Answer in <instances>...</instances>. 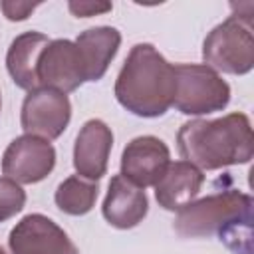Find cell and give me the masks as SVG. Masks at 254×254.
Returning <instances> with one entry per match:
<instances>
[{
    "instance_id": "6da1fadb",
    "label": "cell",
    "mask_w": 254,
    "mask_h": 254,
    "mask_svg": "<svg viewBox=\"0 0 254 254\" xmlns=\"http://www.w3.org/2000/svg\"><path fill=\"white\" fill-rule=\"evenodd\" d=\"M183 161L200 171H218L230 165H246L254 155L252 123L246 113L234 111L218 119H190L177 133Z\"/></svg>"
},
{
    "instance_id": "7a4b0ae2",
    "label": "cell",
    "mask_w": 254,
    "mask_h": 254,
    "mask_svg": "<svg viewBox=\"0 0 254 254\" xmlns=\"http://www.w3.org/2000/svg\"><path fill=\"white\" fill-rule=\"evenodd\" d=\"M175 91V65L153 44H135L115 79L113 93L119 105L137 117L155 119L173 107Z\"/></svg>"
},
{
    "instance_id": "3957f363",
    "label": "cell",
    "mask_w": 254,
    "mask_h": 254,
    "mask_svg": "<svg viewBox=\"0 0 254 254\" xmlns=\"http://www.w3.org/2000/svg\"><path fill=\"white\" fill-rule=\"evenodd\" d=\"M183 238L218 236L234 254H240L238 238L250 242L252 196L238 189L212 192L181 208L173 222Z\"/></svg>"
},
{
    "instance_id": "277c9868",
    "label": "cell",
    "mask_w": 254,
    "mask_h": 254,
    "mask_svg": "<svg viewBox=\"0 0 254 254\" xmlns=\"http://www.w3.org/2000/svg\"><path fill=\"white\" fill-rule=\"evenodd\" d=\"M202 60L214 71L244 75L254 67L252 12L230 14L214 26L202 42Z\"/></svg>"
},
{
    "instance_id": "5b68a950",
    "label": "cell",
    "mask_w": 254,
    "mask_h": 254,
    "mask_svg": "<svg viewBox=\"0 0 254 254\" xmlns=\"http://www.w3.org/2000/svg\"><path fill=\"white\" fill-rule=\"evenodd\" d=\"M177 91L173 107L183 115L202 117L222 111L230 103V85L206 64H177Z\"/></svg>"
},
{
    "instance_id": "8992f818",
    "label": "cell",
    "mask_w": 254,
    "mask_h": 254,
    "mask_svg": "<svg viewBox=\"0 0 254 254\" xmlns=\"http://www.w3.org/2000/svg\"><path fill=\"white\" fill-rule=\"evenodd\" d=\"M71 121V103L67 93L54 87H36L22 101L20 125L28 135L48 141L62 137Z\"/></svg>"
},
{
    "instance_id": "52a82bcc",
    "label": "cell",
    "mask_w": 254,
    "mask_h": 254,
    "mask_svg": "<svg viewBox=\"0 0 254 254\" xmlns=\"http://www.w3.org/2000/svg\"><path fill=\"white\" fill-rule=\"evenodd\" d=\"M56 167V149L48 139L36 135H20L10 141L2 155L4 177L18 185H36L44 181Z\"/></svg>"
},
{
    "instance_id": "ba28073f",
    "label": "cell",
    "mask_w": 254,
    "mask_h": 254,
    "mask_svg": "<svg viewBox=\"0 0 254 254\" xmlns=\"http://www.w3.org/2000/svg\"><path fill=\"white\" fill-rule=\"evenodd\" d=\"M10 254H79L67 232L50 216L26 214L8 234Z\"/></svg>"
},
{
    "instance_id": "9c48e42d",
    "label": "cell",
    "mask_w": 254,
    "mask_h": 254,
    "mask_svg": "<svg viewBox=\"0 0 254 254\" xmlns=\"http://www.w3.org/2000/svg\"><path fill=\"white\" fill-rule=\"evenodd\" d=\"M85 81L87 71L77 44L65 38L50 40L38 60L40 87H54L58 91L71 93Z\"/></svg>"
},
{
    "instance_id": "30bf717a",
    "label": "cell",
    "mask_w": 254,
    "mask_h": 254,
    "mask_svg": "<svg viewBox=\"0 0 254 254\" xmlns=\"http://www.w3.org/2000/svg\"><path fill=\"white\" fill-rule=\"evenodd\" d=\"M171 163L167 143L155 135H141L131 139L121 153V177L139 189L155 187Z\"/></svg>"
},
{
    "instance_id": "8fae6325",
    "label": "cell",
    "mask_w": 254,
    "mask_h": 254,
    "mask_svg": "<svg viewBox=\"0 0 254 254\" xmlns=\"http://www.w3.org/2000/svg\"><path fill=\"white\" fill-rule=\"evenodd\" d=\"M113 131L101 119H87L73 143V169L79 177L97 183L109 165Z\"/></svg>"
},
{
    "instance_id": "7c38bea8",
    "label": "cell",
    "mask_w": 254,
    "mask_h": 254,
    "mask_svg": "<svg viewBox=\"0 0 254 254\" xmlns=\"http://www.w3.org/2000/svg\"><path fill=\"white\" fill-rule=\"evenodd\" d=\"M101 212L113 228L129 230L145 220L149 212V198L143 189L135 187L125 177L115 175L109 181Z\"/></svg>"
},
{
    "instance_id": "4fadbf2b",
    "label": "cell",
    "mask_w": 254,
    "mask_h": 254,
    "mask_svg": "<svg viewBox=\"0 0 254 254\" xmlns=\"http://www.w3.org/2000/svg\"><path fill=\"white\" fill-rule=\"evenodd\" d=\"M204 185V173L189 161H171L163 177L155 185V198L159 206L179 212L192 202Z\"/></svg>"
},
{
    "instance_id": "5bb4252c",
    "label": "cell",
    "mask_w": 254,
    "mask_h": 254,
    "mask_svg": "<svg viewBox=\"0 0 254 254\" xmlns=\"http://www.w3.org/2000/svg\"><path fill=\"white\" fill-rule=\"evenodd\" d=\"M50 44V38L42 32L30 30L18 34L6 52V69L12 81L26 91L40 87L38 83V60L42 50Z\"/></svg>"
},
{
    "instance_id": "9a60e30c",
    "label": "cell",
    "mask_w": 254,
    "mask_h": 254,
    "mask_svg": "<svg viewBox=\"0 0 254 254\" xmlns=\"http://www.w3.org/2000/svg\"><path fill=\"white\" fill-rule=\"evenodd\" d=\"M83 56L87 81H99L121 46V32L113 26H95L79 32L73 40Z\"/></svg>"
},
{
    "instance_id": "2e32d148",
    "label": "cell",
    "mask_w": 254,
    "mask_h": 254,
    "mask_svg": "<svg viewBox=\"0 0 254 254\" xmlns=\"http://www.w3.org/2000/svg\"><path fill=\"white\" fill-rule=\"evenodd\" d=\"M97 194H99L97 183L87 181L79 175H71L58 185L54 192V202L64 214L83 216L95 206Z\"/></svg>"
},
{
    "instance_id": "e0dca14e",
    "label": "cell",
    "mask_w": 254,
    "mask_h": 254,
    "mask_svg": "<svg viewBox=\"0 0 254 254\" xmlns=\"http://www.w3.org/2000/svg\"><path fill=\"white\" fill-rule=\"evenodd\" d=\"M26 206V190L8 177H0V222L10 220Z\"/></svg>"
},
{
    "instance_id": "ac0fdd59",
    "label": "cell",
    "mask_w": 254,
    "mask_h": 254,
    "mask_svg": "<svg viewBox=\"0 0 254 254\" xmlns=\"http://www.w3.org/2000/svg\"><path fill=\"white\" fill-rule=\"evenodd\" d=\"M40 4H32V2H14V0H2L0 2V10L6 16V20L10 22H22L26 20Z\"/></svg>"
},
{
    "instance_id": "d6986e66",
    "label": "cell",
    "mask_w": 254,
    "mask_h": 254,
    "mask_svg": "<svg viewBox=\"0 0 254 254\" xmlns=\"http://www.w3.org/2000/svg\"><path fill=\"white\" fill-rule=\"evenodd\" d=\"M67 8L75 18H91V16L111 12L113 4L109 2H69Z\"/></svg>"
},
{
    "instance_id": "ffe728a7",
    "label": "cell",
    "mask_w": 254,
    "mask_h": 254,
    "mask_svg": "<svg viewBox=\"0 0 254 254\" xmlns=\"http://www.w3.org/2000/svg\"><path fill=\"white\" fill-rule=\"evenodd\" d=\"M0 254H6V252H4V248H2V246H0Z\"/></svg>"
},
{
    "instance_id": "44dd1931",
    "label": "cell",
    "mask_w": 254,
    "mask_h": 254,
    "mask_svg": "<svg viewBox=\"0 0 254 254\" xmlns=\"http://www.w3.org/2000/svg\"><path fill=\"white\" fill-rule=\"evenodd\" d=\"M0 111H2V95H0Z\"/></svg>"
}]
</instances>
